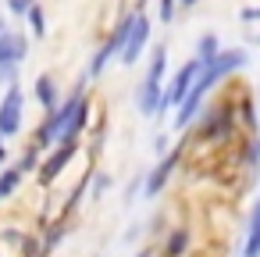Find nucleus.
<instances>
[{
  "label": "nucleus",
  "instance_id": "5",
  "mask_svg": "<svg viewBox=\"0 0 260 257\" xmlns=\"http://www.w3.org/2000/svg\"><path fill=\"white\" fill-rule=\"evenodd\" d=\"M128 29H132V15H125V18L114 25V33L96 47V54H93V61H89V79L104 75V72H107V65L121 54V47H125V40H128Z\"/></svg>",
  "mask_w": 260,
  "mask_h": 257
},
{
  "label": "nucleus",
  "instance_id": "12",
  "mask_svg": "<svg viewBox=\"0 0 260 257\" xmlns=\"http://www.w3.org/2000/svg\"><path fill=\"white\" fill-rule=\"evenodd\" d=\"M25 179V168L22 164H11V168H0V200H8Z\"/></svg>",
  "mask_w": 260,
  "mask_h": 257
},
{
  "label": "nucleus",
  "instance_id": "4",
  "mask_svg": "<svg viewBox=\"0 0 260 257\" xmlns=\"http://www.w3.org/2000/svg\"><path fill=\"white\" fill-rule=\"evenodd\" d=\"M22 125H25V93L18 82H11L0 97V136L11 139L22 132Z\"/></svg>",
  "mask_w": 260,
  "mask_h": 257
},
{
  "label": "nucleus",
  "instance_id": "21",
  "mask_svg": "<svg viewBox=\"0 0 260 257\" xmlns=\"http://www.w3.org/2000/svg\"><path fill=\"white\" fill-rule=\"evenodd\" d=\"M4 161H8V143H4V136H0V168H4Z\"/></svg>",
  "mask_w": 260,
  "mask_h": 257
},
{
  "label": "nucleus",
  "instance_id": "18",
  "mask_svg": "<svg viewBox=\"0 0 260 257\" xmlns=\"http://www.w3.org/2000/svg\"><path fill=\"white\" fill-rule=\"evenodd\" d=\"M239 115H242V125L246 129H256V111H253L249 100H239Z\"/></svg>",
  "mask_w": 260,
  "mask_h": 257
},
{
  "label": "nucleus",
  "instance_id": "6",
  "mask_svg": "<svg viewBox=\"0 0 260 257\" xmlns=\"http://www.w3.org/2000/svg\"><path fill=\"white\" fill-rule=\"evenodd\" d=\"M200 58H189L171 79H168V86H164V104H160V115L164 111H171V107H178L185 97H189V90H192V82H196V75H200Z\"/></svg>",
  "mask_w": 260,
  "mask_h": 257
},
{
  "label": "nucleus",
  "instance_id": "9",
  "mask_svg": "<svg viewBox=\"0 0 260 257\" xmlns=\"http://www.w3.org/2000/svg\"><path fill=\"white\" fill-rule=\"evenodd\" d=\"M178 157H182V150H168L160 161H157V168L146 175V182H143V193L146 196H157L164 186H168V179H171V172L178 168Z\"/></svg>",
  "mask_w": 260,
  "mask_h": 257
},
{
  "label": "nucleus",
  "instance_id": "15",
  "mask_svg": "<svg viewBox=\"0 0 260 257\" xmlns=\"http://www.w3.org/2000/svg\"><path fill=\"white\" fill-rule=\"evenodd\" d=\"M185 246H189V232H185V229H175V232L168 236L164 257H182V253H185Z\"/></svg>",
  "mask_w": 260,
  "mask_h": 257
},
{
  "label": "nucleus",
  "instance_id": "17",
  "mask_svg": "<svg viewBox=\"0 0 260 257\" xmlns=\"http://www.w3.org/2000/svg\"><path fill=\"white\" fill-rule=\"evenodd\" d=\"M175 8H178V0H157V18L168 25V22L175 18Z\"/></svg>",
  "mask_w": 260,
  "mask_h": 257
},
{
  "label": "nucleus",
  "instance_id": "20",
  "mask_svg": "<svg viewBox=\"0 0 260 257\" xmlns=\"http://www.w3.org/2000/svg\"><path fill=\"white\" fill-rule=\"evenodd\" d=\"M242 22H260V8H242Z\"/></svg>",
  "mask_w": 260,
  "mask_h": 257
},
{
  "label": "nucleus",
  "instance_id": "22",
  "mask_svg": "<svg viewBox=\"0 0 260 257\" xmlns=\"http://www.w3.org/2000/svg\"><path fill=\"white\" fill-rule=\"evenodd\" d=\"M178 4H182V8H196V4H200V0H178Z\"/></svg>",
  "mask_w": 260,
  "mask_h": 257
},
{
  "label": "nucleus",
  "instance_id": "2",
  "mask_svg": "<svg viewBox=\"0 0 260 257\" xmlns=\"http://www.w3.org/2000/svg\"><path fill=\"white\" fill-rule=\"evenodd\" d=\"M164 72H168V47L157 43L153 54H150V68L136 90V107L143 118H157L160 115V104H164Z\"/></svg>",
  "mask_w": 260,
  "mask_h": 257
},
{
  "label": "nucleus",
  "instance_id": "23",
  "mask_svg": "<svg viewBox=\"0 0 260 257\" xmlns=\"http://www.w3.org/2000/svg\"><path fill=\"white\" fill-rule=\"evenodd\" d=\"M8 33V22H4V15H0V36H4Z\"/></svg>",
  "mask_w": 260,
  "mask_h": 257
},
{
  "label": "nucleus",
  "instance_id": "10",
  "mask_svg": "<svg viewBox=\"0 0 260 257\" xmlns=\"http://www.w3.org/2000/svg\"><path fill=\"white\" fill-rule=\"evenodd\" d=\"M235 125V115H232V107L224 104V107H210L207 111V118H203V139H217V136H224L228 129Z\"/></svg>",
  "mask_w": 260,
  "mask_h": 257
},
{
  "label": "nucleus",
  "instance_id": "1",
  "mask_svg": "<svg viewBox=\"0 0 260 257\" xmlns=\"http://www.w3.org/2000/svg\"><path fill=\"white\" fill-rule=\"evenodd\" d=\"M246 65H249V54H246L242 47H235V50H221L214 61H207V65L200 68V75H196L189 97L175 107V111H178V115H175V129H189V125L196 122V115L203 111L207 93H210L221 79H228L232 72H239V68H246Z\"/></svg>",
  "mask_w": 260,
  "mask_h": 257
},
{
  "label": "nucleus",
  "instance_id": "8",
  "mask_svg": "<svg viewBox=\"0 0 260 257\" xmlns=\"http://www.w3.org/2000/svg\"><path fill=\"white\" fill-rule=\"evenodd\" d=\"M75 150H79V139H61L57 147H50V157L40 164V179H43V182H54V179L72 164Z\"/></svg>",
  "mask_w": 260,
  "mask_h": 257
},
{
  "label": "nucleus",
  "instance_id": "3",
  "mask_svg": "<svg viewBox=\"0 0 260 257\" xmlns=\"http://www.w3.org/2000/svg\"><path fill=\"white\" fill-rule=\"evenodd\" d=\"M29 58V36L22 29H8L0 36V86L18 82V72Z\"/></svg>",
  "mask_w": 260,
  "mask_h": 257
},
{
  "label": "nucleus",
  "instance_id": "13",
  "mask_svg": "<svg viewBox=\"0 0 260 257\" xmlns=\"http://www.w3.org/2000/svg\"><path fill=\"white\" fill-rule=\"evenodd\" d=\"M242 257H260V200H256V207H253V218H249V232H246Z\"/></svg>",
  "mask_w": 260,
  "mask_h": 257
},
{
  "label": "nucleus",
  "instance_id": "19",
  "mask_svg": "<svg viewBox=\"0 0 260 257\" xmlns=\"http://www.w3.org/2000/svg\"><path fill=\"white\" fill-rule=\"evenodd\" d=\"M32 4H36V0H8V11H11V15H18V18H25Z\"/></svg>",
  "mask_w": 260,
  "mask_h": 257
},
{
  "label": "nucleus",
  "instance_id": "16",
  "mask_svg": "<svg viewBox=\"0 0 260 257\" xmlns=\"http://www.w3.org/2000/svg\"><path fill=\"white\" fill-rule=\"evenodd\" d=\"M25 22H29V29H32V36H36V40H43V36H47V18H43V8H40V4H32V8H29Z\"/></svg>",
  "mask_w": 260,
  "mask_h": 257
},
{
  "label": "nucleus",
  "instance_id": "11",
  "mask_svg": "<svg viewBox=\"0 0 260 257\" xmlns=\"http://www.w3.org/2000/svg\"><path fill=\"white\" fill-rule=\"evenodd\" d=\"M32 93H36V100H40V107L43 111H54L57 104H61V90H57V79L54 75H40L36 79V86H32Z\"/></svg>",
  "mask_w": 260,
  "mask_h": 257
},
{
  "label": "nucleus",
  "instance_id": "14",
  "mask_svg": "<svg viewBox=\"0 0 260 257\" xmlns=\"http://www.w3.org/2000/svg\"><path fill=\"white\" fill-rule=\"evenodd\" d=\"M217 54H221V43H217V36H214V33H203V36L196 40V58H200V65L214 61Z\"/></svg>",
  "mask_w": 260,
  "mask_h": 257
},
{
  "label": "nucleus",
  "instance_id": "7",
  "mask_svg": "<svg viewBox=\"0 0 260 257\" xmlns=\"http://www.w3.org/2000/svg\"><path fill=\"white\" fill-rule=\"evenodd\" d=\"M146 43H150V18H146V11H143V8H136V11H132V29H128V40H125V47H121L118 61H121L125 68H132V65L143 58Z\"/></svg>",
  "mask_w": 260,
  "mask_h": 257
}]
</instances>
